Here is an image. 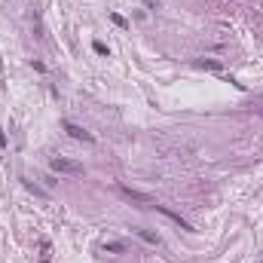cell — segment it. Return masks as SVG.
Instances as JSON below:
<instances>
[{"label": "cell", "instance_id": "obj_1", "mask_svg": "<svg viewBox=\"0 0 263 263\" xmlns=\"http://www.w3.org/2000/svg\"><path fill=\"white\" fill-rule=\"evenodd\" d=\"M49 168H52V171H58V174H83V162L67 159V156H52Z\"/></svg>", "mask_w": 263, "mask_h": 263}, {"label": "cell", "instance_id": "obj_2", "mask_svg": "<svg viewBox=\"0 0 263 263\" xmlns=\"http://www.w3.org/2000/svg\"><path fill=\"white\" fill-rule=\"evenodd\" d=\"M119 193H122V196H126L129 202H138V205H156V199L150 196V193H141V190H132V187H119Z\"/></svg>", "mask_w": 263, "mask_h": 263}, {"label": "cell", "instance_id": "obj_3", "mask_svg": "<svg viewBox=\"0 0 263 263\" xmlns=\"http://www.w3.org/2000/svg\"><path fill=\"white\" fill-rule=\"evenodd\" d=\"M153 208H156V211H159V214H165L168 220H174V223H178V226H181V230H187V233H196V230H193V223H190V220H184L181 214H174V211H168V208H165V205H159V202H156Z\"/></svg>", "mask_w": 263, "mask_h": 263}, {"label": "cell", "instance_id": "obj_4", "mask_svg": "<svg viewBox=\"0 0 263 263\" xmlns=\"http://www.w3.org/2000/svg\"><path fill=\"white\" fill-rule=\"evenodd\" d=\"M64 132L74 138V141H83V144H92V135L86 132L83 126H77V122H64Z\"/></svg>", "mask_w": 263, "mask_h": 263}, {"label": "cell", "instance_id": "obj_5", "mask_svg": "<svg viewBox=\"0 0 263 263\" xmlns=\"http://www.w3.org/2000/svg\"><path fill=\"white\" fill-rule=\"evenodd\" d=\"M101 251L104 254H126V242H104Z\"/></svg>", "mask_w": 263, "mask_h": 263}, {"label": "cell", "instance_id": "obj_6", "mask_svg": "<svg viewBox=\"0 0 263 263\" xmlns=\"http://www.w3.org/2000/svg\"><path fill=\"white\" fill-rule=\"evenodd\" d=\"M135 236H138V239H144L147 245H159V242H162L159 233H153V230H135Z\"/></svg>", "mask_w": 263, "mask_h": 263}, {"label": "cell", "instance_id": "obj_7", "mask_svg": "<svg viewBox=\"0 0 263 263\" xmlns=\"http://www.w3.org/2000/svg\"><path fill=\"white\" fill-rule=\"evenodd\" d=\"M196 67H208V71H220V61H205V58H199V61H196Z\"/></svg>", "mask_w": 263, "mask_h": 263}, {"label": "cell", "instance_id": "obj_8", "mask_svg": "<svg viewBox=\"0 0 263 263\" xmlns=\"http://www.w3.org/2000/svg\"><path fill=\"white\" fill-rule=\"evenodd\" d=\"M40 251H43V254H40V263H49V242L40 245Z\"/></svg>", "mask_w": 263, "mask_h": 263}, {"label": "cell", "instance_id": "obj_9", "mask_svg": "<svg viewBox=\"0 0 263 263\" xmlns=\"http://www.w3.org/2000/svg\"><path fill=\"white\" fill-rule=\"evenodd\" d=\"M92 49H95V52H98V55H107V46H104V43H101V40H95V43H92Z\"/></svg>", "mask_w": 263, "mask_h": 263}, {"label": "cell", "instance_id": "obj_10", "mask_svg": "<svg viewBox=\"0 0 263 263\" xmlns=\"http://www.w3.org/2000/svg\"><path fill=\"white\" fill-rule=\"evenodd\" d=\"M0 147H6V135L3 132H0Z\"/></svg>", "mask_w": 263, "mask_h": 263}]
</instances>
